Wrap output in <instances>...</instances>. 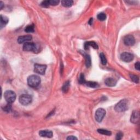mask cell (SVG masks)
I'll return each mask as SVG.
<instances>
[{"mask_svg":"<svg viewBox=\"0 0 140 140\" xmlns=\"http://www.w3.org/2000/svg\"><path fill=\"white\" fill-rule=\"evenodd\" d=\"M129 107L128 101L126 99L120 100L118 103L116 104L114 110L117 112H123L127 110Z\"/></svg>","mask_w":140,"mask_h":140,"instance_id":"1","label":"cell"},{"mask_svg":"<svg viewBox=\"0 0 140 140\" xmlns=\"http://www.w3.org/2000/svg\"><path fill=\"white\" fill-rule=\"evenodd\" d=\"M28 83L29 86L32 88H36L41 83V78L37 75H31L28 78Z\"/></svg>","mask_w":140,"mask_h":140,"instance_id":"2","label":"cell"},{"mask_svg":"<svg viewBox=\"0 0 140 140\" xmlns=\"http://www.w3.org/2000/svg\"><path fill=\"white\" fill-rule=\"evenodd\" d=\"M4 97L7 103L12 104L15 101L16 99V94L13 91L7 90L4 94Z\"/></svg>","mask_w":140,"mask_h":140,"instance_id":"3","label":"cell"},{"mask_svg":"<svg viewBox=\"0 0 140 140\" xmlns=\"http://www.w3.org/2000/svg\"><path fill=\"white\" fill-rule=\"evenodd\" d=\"M32 98L31 96L29 94H22L19 98L20 103L24 106L28 105L31 103Z\"/></svg>","mask_w":140,"mask_h":140,"instance_id":"4","label":"cell"},{"mask_svg":"<svg viewBox=\"0 0 140 140\" xmlns=\"http://www.w3.org/2000/svg\"><path fill=\"white\" fill-rule=\"evenodd\" d=\"M38 48L36 44L34 43L26 42L23 45V50L26 52H37Z\"/></svg>","mask_w":140,"mask_h":140,"instance_id":"5","label":"cell"},{"mask_svg":"<svg viewBox=\"0 0 140 140\" xmlns=\"http://www.w3.org/2000/svg\"><path fill=\"white\" fill-rule=\"evenodd\" d=\"M106 115V111L103 108H99L95 113V119L97 122L100 123L103 120Z\"/></svg>","mask_w":140,"mask_h":140,"instance_id":"6","label":"cell"},{"mask_svg":"<svg viewBox=\"0 0 140 140\" xmlns=\"http://www.w3.org/2000/svg\"><path fill=\"white\" fill-rule=\"evenodd\" d=\"M46 69H47V66L45 65H41L38 64H35L34 66V71L37 74H44Z\"/></svg>","mask_w":140,"mask_h":140,"instance_id":"7","label":"cell"},{"mask_svg":"<svg viewBox=\"0 0 140 140\" xmlns=\"http://www.w3.org/2000/svg\"><path fill=\"white\" fill-rule=\"evenodd\" d=\"M121 60L125 62H129L133 61L134 56L133 54L128 52H124L120 55Z\"/></svg>","mask_w":140,"mask_h":140,"instance_id":"8","label":"cell"},{"mask_svg":"<svg viewBox=\"0 0 140 140\" xmlns=\"http://www.w3.org/2000/svg\"><path fill=\"white\" fill-rule=\"evenodd\" d=\"M124 43L126 45L131 46L134 44L135 39L133 35H129L125 36L124 38Z\"/></svg>","mask_w":140,"mask_h":140,"instance_id":"9","label":"cell"},{"mask_svg":"<svg viewBox=\"0 0 140 140\" xmlns=\"http://www.w3.org/2000/svg\"><path fill=\"white\" fill-rule=\"evenodd\" d=\"M130 121L133 124H139L140 122V112L138 111H133L131 116Z\"/></svg>","mask_w":140,"mask_h":140,"instance_id":"10","label":"cell"},{"mask_svg":"<svg viewBox=\"0 0 140 140\" xmlns=\"http://www.w3.org/2000/svg\"><path fill=\"white\" fill-rule=\"evenodd\" d=\"M32 39V37L31 35H25V36H19L18 38V42L19 44L25 43L31 41Z\"/></svg>","mask_w":140,"mask_h":140,"instance_id":"11","label":"cell"},{"mask_svg":"<svg viewBox=\"0 0 140 140\" xmlns=\"http://www.w3.org/2000/svg\"><path fill=\"white\" fill-rule=\"evenodd\" d=\"M39 135L41 137H47V138H51L53 137V132L51 130H41L39 132Z\"/></svg>","mask_w":140,"mask_h":140,"instance_id":"12","label":"cell"},{"mask_svg":"<svg viewBox=\"0 0 140 140\" xmlns=\"http://www.w3.org/2000/svg\"><path fill=\"white\" fill-rule=\"evenodd\" d=\"M89 47H92L94 49H97L99 48V46L97 44V43L94 41H88L84 43V47L85 50L88 49Z\"/></svg>","mask_w":140,"mask_h":140,"instance_id":"13","label":"cell"},{"mask_svg":"<svg viewBox=\"0 0 140 140\" xmlns=\"http://www.w3.org/2000/svg\"><path fill=\"white\" fill-rule=\"evenodd\" d=\"M104 83L108 87H114L117 84V81L114 78H107L106 79Z\"/></svg>","mask_w":140,"mask_h":140,"instance_id":"14","label":"cell"},{"mask_svg":"<svg viewBox=\"0 0 140 140\" xmlns=\"http://www.w3.org/2000/svg\"><path fill=\"white\" fill-rule=\"evenodd\" d=\"M61 4L65 7H70L74 4V1L72 0H62Z\"/></svg>","mask_w":140,"mask_h":140,"instance_id":"15","label":"cell"},{"mask_svg":"<svg viewBox=\"0 0 140 140\" xmlns=\"http://www.w3.org/2000/svg\"><path fill=\"white\" fill-rule=\"evenodd\" d=\"M9 19L7 16L1 15V29H2L3 27L5 26L6 24H7Z\"/></svg>","mask_w":140,"mask_h":140,"instance_id":"16","label":"cell"},{"mask_svg":"<svg viewBox=\"0 0 140 140\" xmlns=\"http://www.w3.org/2000/svg\"><path fill=\"white\" fill-rule=\"evenodd\" d=\"M84 56H85V65L87 67H90L91 65V58L89 55H88L87 54L84 53Z\"/></svg>","mask_w":140,"mask_h":140,"instance_id":"17","label":"cell"},{"mask_svg":"<svg viewBox=\"0 0 140 140\" xmlns=\"http://www.w3.org/2000/svg\"><path fill=\"white\" fill-rule=\"evenodd\" d=\"M85 84H86L87 86L90 88H97L99 87L98 83L96 82H95V81H86Z\"/></svg>","mask_w":140,"mask_h":140,"instance_id":"18","label":"cell"},{"mask_svg":"<svg viewBox=\"0 0 140 140\" xmlns=\"http://www.w3.org/2000/svg\"><path fill=\"white\" fill-rule=\"evenodd\" d=\"M97 132L99 133H100V134L104 135L111 136L112 135V133L110 131L105 130V129H97Z\"/></svg>","mask_w":140,"mask_h":140,"instance_id":"19","label":"cell"},{"mask_svg":"<svg viewBox=\"0 0 140 140\" xmlns=\"http://www.w3.org/2000/svg\"><path fill=\"white\" fill-rule=\"evenodd\" d=\"M70 81H67L65 83H64V84L63 85V87L62 88V90L64 93H66L68 91L69 89H70Z\"/></svg>","mask_w":140,"mask_h":140,"instance_id":"20","label":"cell"},{"mask_svg":"<svg viewBox=\"0 0 140 140\" xmlns=\"http://www.w3.org/2000/svg\"><path fill=\"white\" fill-rule=\"evenodd\" d=\"M35 31V26L33 24L29 25L27 26L25 29V31L28 33L33 32Z\"/></svg>","mask_w":140,"mask_h":140,"instance_id":"21","label":"cell"},{"mask_svg":"<svg viewBox=\"0 0 140 140\" xmlns=\"http://www.w3.org/2000/svg\"><path fill=\"white\" fill-rule=\"evenodd\" d=\"M100 59H101V64L103 65H106V64H107V59H106L104 54L103 53H101V54H100Z\"/></svg>","mask_w":140,"mask_h":140,"instance_id":"22","label":"cell"},{"mask_svg":"<svg viewBox=\"0 0 140 140\" xmlns=\"http://www.w3.org/2000/svg\"><path fill=\"white\" fill-rule=\"evenodd\" d=\"M130 77L131 80H132L133 82H135L136 83H139V77L137 76L136 75H135V74H130Z\"/></svg>","mask_w":140,"mask_h":140,"instance_id":"23","label":"cell"},{"mask_svg":"<svg viewBox=\"0 0 140 140\" xmlns=\"http://www.w3.org/2000/svg\"><path fill=\"white\" fill-rule=\"evenodd\" d=\"M97 18L100 21H104L106 20V14L103 13H100L97 15Z\"/></svg>","mask_w":140,"mask_h":140,"instance_id":"24","label":"cell"},{"mask_svg":"<svg viewBox=\"0 0 140 140\" xmlns=\"http://www.w3.org/2000/svg\"><path fill=\"white\" fill-rule=\"evenodd\" d=\"M79 82L80 84H85V82H86V81L85 79V77H84V74H81L80 75V77H79Z\"/></svg>","mask_w":140,"mask_h":140,"instance_id":"25","label":"cell"},{"mask_svg":"<svg viewBox=\"0 0 140 140\" xmlns=\"http://www.w3.org/2000/svg\"><path fill=\"white\" fill-rule=\"evenodd\" d=\"M41 6L42 7L44 8H48L50 6V3H49V1H42L41 3Z\"/></svg>","mask_w":140,"mask_h":140,"instance_id":"26","label":"cell"},{"mask_svg":"<svg viewBox=\"0 0 140 140\" xmlns=\"http://www.w3.org/2000/svg\"><path fill=\"white\" fill-rule=\"evenodd\" d=\"M11 110H12L11 104H10V103H8L7 105L5 106L3 108V110L6 112H9L10 111H11Z\"/></svg>","mask_w":140,"mask_h":140,"instance_id":"27","label":"cell"},{"mask_svg":"<svg viewBox=\"0 0 140 140\" xmlns=\"http://www.w3.org/2000/svg\"><path fill=\"white\" fill-rule=\"evenodd\" d=\"M60 1L59 0H49L50 5L51 6H56L59 3Z\"/></svg>","mask_w":140,"mask_h":140,"instance_id":"28","label":"cell"},{"mask_svg":"<svg viewBox=\"0 0 140 140\" xmlns=\"http://www.w3.org/2000/svg\"><path fill=\"white\" fill-rule=\"evenodd\" d=\"M123 137V133L121 132L118 133L116 135V140H121L122 139Z\"/></svg>","mask_w":140,"mask_h":140,"instance_id":"29","label":"cell"},{"mask_svg":"<svg viewBox=\"0 0 140 140\" xmlns=\"http://www.w3.org/2000/svg\"><path fill=\"white\" fill-rule=\"evenodd\" d=\"M135 68L138 71H140V63L139 61L137 62L135 64Z\"/></svg>","mask_w":140,"mask_h":140,"instance_id":"30","label":"cell"},{"mask_svg":"<svg viewBox=\"0 0 140 140\" xmlns=\"http://www.w3.org/2000/svg\"><path fill=\"white\" fill-rule=\"evenodd\" d=\"M78 139L76 137L74 136H70L68 137H67V140H77Z\"/></svg>","mask_w":140,"mask_h":140,"instance_id":"31","label":"cell"},{"mask_svg":"<svg viewBox=\"0 0 140 140\" xmlns=\"http://www.w3.org/2000/svg\"><path fill=\"white\" fill-rule=\"evenodd\" d=\"M0 5H1V9H2L3 8V3L2 1H1V2H0Z\"/></svg>","mask_w":140,"mask_h":140,"instance_id":"32","label":"cell"},{"mask_svg":"<svg viewBox=\"0 0 140 140\" xmlns=\"http://www.w3.org/2000/svg\"><path fill=\"white\" fill-rule=\"evenodd\" d=\"M92 22H93V18H91L90 19L89 22V24L90 25H91V24H92Z\"/></svg>","mask_w":140,"mask_h":140,"instance_id":"33","label":"cell"}]
</instances>
